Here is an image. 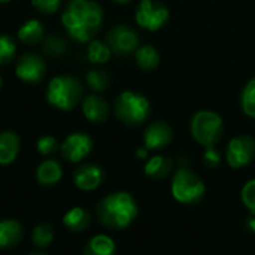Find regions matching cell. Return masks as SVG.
<instances>
[{"label":"cell","mask_w":255,"mask_h":255,"mask_svg":"<svg viewBox=\"0 0 255 255\" xmlns=\"http://www.w3.org/2000/svg\"><path fill=\"white\" fill-rule=\"evenodd\" d=\"M75 185L84 191H93L103 182V170L97 164L87 163L79 166L73 173Z\"/></svg>","instance_id":"4fadbf2b"},{"label":"cell","mask_w":255,"mask_h":255,"mask_svg":"<svg viewBox=\"0 0 255 255\" xmlns=\"http://www.w3.org/2000/svg\"><path fill=\"white\" fill-rule=\"evenodd\" d=\"M46 72L45 61L37 54H24L18 58L15 66L16 76L27 84H39Z\"/></svg>","instance_id":"30bf717a"},{"label":"cell","mask_w":255,"mask_h":255,"mask_svg":"<svg viewBox=\"0 0 255 255\" xmlns=\"http://www.w3.org/2000/svg\"><path fill=\"white\" fill-rule=\"evenodd\" d=\"M67 34L76 42H88L99 31L103 12L93 0H70L61 16Z\"/></svg>","instance_id":"6da1fadb"},{"label":"cell","mask_w":255,"mask_h":255,"mask_svg":"<svg viewBox=\"0 0 255 255\" xmlns=\"http://www.w3.org/2000/svg\"><path fill=\"white\" fill-rule=\"evenodd\" d=\"M255 158V139L248 134L233 137L226 151V160L230 167L242 169L253 163Z\"/></svg>","instance_id":"ba28073f"},{"label":"cell","mask_w":255,"mask_h":255,"mask_svg":"<svg viewBox=\"0 0 255 255\" xmlns=\"http://www.w3.org/2000/svg\"><path fill=\"white\" fill-rule=\"evenodd\" d=\"M15 52H16L15 42L6 34H0V66L9 64L13 60Z\"/></svg>","instance_id":"83f0119b"},{"label":"cell","mask_w":255,"mask_h":255,"mask_svg":"<svg viewBox=\"0 0 255 255\" xmlns=\"http://www.w3.org/2000/svg\"><path fill=\"white\" fill-rule=\"evenodd\" d=\"M82 112L91 123H103L109 117V105L100 96H87L82 103Z\"/></svg>","instance_id":"5bb4252c"},{"label":"cell","mask_w":255,"mask_h":255,"mask_svg":"<svg viewBox=\"0 0 255 255\" xmlns=\"http://www.w3.org/2000/svg\"><path fill=\"white\" fill-rule=\"evenodd\" d=\"M61 0H31V6L43 15H52L60 7Z\"/></svg>","instance_id":"f546056e"},{"label":"cell","mask_w":255,"mask_h":255,"mask_svg":"<svg viewBox=\"0 0 255 255\" xmlns=\"http://www.w3.org/2000/svg\"><path fill=\"white\" fill-rule=\"evenodd\" d=\"M203 163L209 169H217L221 164V154L215 149V146H208L203 152Z\"/></svg>","instance_id":"1f68e13d"},{"label":"cell","mask_w":255,"mask_h":255,"mask_svg":"<svg viewBox=\"0 0 255 255\" xmlns=\"http://www.w3.org/2000/svg\"><path fill=\"white\" fill-rule=\"evenodd\" d=\"M245 229L251 235H255V214H251L250 217H247V220H245Z\"/></svg>","instance_id":"d6a6232c"},{"label":"cell","mask_w":255,"mask_h":255,"mask_svg":"<svg viewBox=\"0 0 255 255\" xmlns=\"http://www.w3.org/2000/svg\"><path fill=\"white\" fill-rule=\"evenodd\" d=\"M30 255H45V254H42V253H33V254H30Z\"/></svg>","instance_id":"8d00e7d4"},{"label":"cell","mask_w":255,"mask_h":255,"mask_svg":"<svg viewBox=\"0 0 255 255\" xmlns=\"http://www.w3.org/2000/svg\"><path fill=\"white\" fill-rule=\"evenodd\" d=\"M111 54H112L111 48L100 40H91L88 45L87 57L91 63H97V64L108 63L111 58Z\"/></svg>","instance_id":"cb8c5ba5"},{"label":"cell","mask_w":255,"mask_h":255,"mask_svg":"<svg viewBox=\"0 0 255 255\" xmlns=\"http://www.w3.org/2000/svg\"><path fill=\"white\" fill-rule=\"evenodd\" d=\"M45 37V27L39 19H28L18 28V39L25 45H33Z\"/></svg>","instance_id":"44dd1931"},{"label":"cell","mask_w":255,"mask_h":255,"mask_svg":"<svg viewBox=\"0 0 255 255\" xmlns=\"http://www.w3.org/2000/svg\"><path fill=\"white\" fill-rule=\"evenodd\" d=\"M58 149V142L55 137L52 136H42L39 140H37V151L42 154V155H51V154H55Z\"/></svg>","instance_id":"4dcf8cb0"},{"label":"cell","mask_w":255,"mask_h":255,"mask_svg":"<svg viewBox=\"0 0 255 255\" xmlns=\"http://www.w3.org/2000/svg\"><path fill=\"white\" fill-rule=\"evenodd\" d=\"M173 139L172 127L164 121L151 123L143 131V145L148 151L166 148Z\"/></svg>","instance_id":"7c38bea8"},{"label":"cell","mask_w":255,"mask_h":255,"mask_svg":"<svg viewBox=\"0 0 255 255\" xmlns=\"http://www.w3.org/2000/svg\"><path fill=\"white\" fill-rule=\"evenodd\" d=\"M241 106L245 115L255 118V78L248 81V84L245 85L241 97Z\"/></svg>","instance_id":"4316f807"},{"label":"cell","mask_w":255,"mask_h":255,"mask_svg":"<svg viewBox=\"0 0 255 255\" xmlns=\"http://www.w3.org/2000/svg\"><path fill=\"white\" fill-rule=\"evenodd\" d=\"M136 63L142 70H152L160 64V54L152 45H145L136 49Z\"/></svg>","instance_id":"7402d4cb"},{"label":"cell","mask_w":255,"mask_h":255,"mask_svg":"<svg viewBox=\"0 0 255 255\" xmlns=\"http://www.w3.org/2000/svg\"><path fill=\"white\" fill-rule=\"evenodd\" d=\"M82 84L76 78L55 76L48 85L46 100L60 111H72L82 99Z\"/></svg>","instance_id":"3957f363"},{"label":"cell","mask_w":255,"mask_h":255,"mask_svg":"<svg viewBox=\"0 0 255 255\" xmlns=\"http://www.w3.org/2000/svg\"><path fill=\"white\" fill-rule=\"evenodd\" d=\"M172 196L182 205H193L202 200L206 187L197 173L188 167H179L172 178Z\"/></svg>","instance_id":"8992f818"},{"label":"cell","mask_w":255,"mask_h":255,"mask_svg":"<svg viewBox=\"0 0 255 255\" xmlns=\"http://www.w3.org/2000/svg\"><path fill=\"white\" fill-rule=\"evenodd\" d=\"M33 244L37 248H46L52 244L54 241V230L51 227L49 223H40L33 229V235H31Z\"/></svg>","instance_id":"d4e9b609"},{"label":"cell","mask_w":255,"mask_h":255,"mask_svg":"<svg viewBox=\"0 0 255 255\" xmlns=\"http://www.w3.org/2000/svg\"><path fill=\"white\" fill-rule=\"evenodd\" d=\"M85 81L88 84V87L94 91H105L109 84H111V76L108 72L100 70V69H94L90 70L85 76Z\"/></svg>","instance_id":"484cf974"},{"label":"cell","mask_w":255,"mask_h":255,"mask_svg":"<svg viewBox=\"0 0 255 255\" xmlns=\"http://www.w3.org/2000/svg\"><path fill=\"white\" fill-rule=\"evenodd\" d=\"M19 152V137L13 131L0 133V164H10Z\"/></svg>","instance_id":"2e32d148"},{"label":"cell","mask_w":255,"mask_h":255,"mask_svg":"<svg viewBox=\"0 0 255 255\" xmlns=\"http://www.w3.org/2000/svg\"><path fill=\"white\" fill-rule=\"evenodd\" d=\"M93 148V140L88 134L72 133L61 143V155L70 163H79L84 160Z\"/></svg>","instance_id":"8fae6325"},{"label":"cell","mask_w":255,"mask_h":255,"mask_svg":"<svg viewBox=\"0 0 255 255\" xmlns=\"http://www.w3.org/2000/svg\"><path fill=\"white\" fill-rule=\"evenodd\" d=\"M136 155H137V158H146L148 157V149L145 146L139 148V149H136Z\"/></svg>","instance_id":"836d02e7"},{"label":"cell","mask_w":255,"mask_h":255,"mask_svg":"<svg viewBox=\"0 0 255 255\" xmlns=\"http://www.w3.org/2000/svg\"><path fill=\"white\" fill-rule=\"evenodd\" d=\"M136 22L149 31L160 30L169 19V10L164 4L155 0H140L136 9Z\"/></svg>","instance_id":"52a82bcc"},{"label":"cell","mask_w":255,"mask_h":255,"mask_svg":"<svg viewBox=\"0 0 255 255\" xmlns=\"http://www.w3.org/2000/svg\"><path fill=\"white\" fill-rule=\"evenodd\" d=\"M223 118L212 111H199L193 115L190 131L193 139L202 146H215L223 137Z\"/></svg>","instance_id":"5b68a950"},{"label":"cell","mask_w":255,"mask_h":255,"mask_svg":"<svg viewBox=\"0 0 255 255\" xmlns=\"http://www.w3.org/2000/svg\"><path fill=\"white\" fill-rule=\"evenodd\" d=\"M63 176V170L58 161L55 160H45L39 164L37 170H36V178L39 181V184L49 187L57 184Z\"/></svg>","instance_id":"d6986e66"},{"label":"cell","mask_w":255,"mask_h":255,"mask_svg":"<svg viewBox=\"0 0 255 255\" xmlns=\"http://www.w3.org/2000/svg\"><path fill=\"white\" fill-rule=\"evenodd\" d=\"M242 203L251 214H255V178L250 179L241 191Z\"/></svg>","instance_id":"f1b7e54d"},{"label":"cell","mask_w":255,"mask_h":255,"mask_svg":"<svg viewBox=\"0 0 255 255\" xmlns=\"http://www.w3.org/2000/svg\"><path fill=\"white\" fill-rule=\"evenodd\" d=\"M24 229L16 220H3L0 221V248L7 250L13 248L22 239Z\"/></svg>","instance_id":"9a60e30c"},{"label":"cell","mask_w":255,"mask_h":255,"mask_svg":"<svg viewBox=\"0 0 255 255\" xmlns=\"http://www.w3.org/2000/svg\"><path fill=\"white\" fill-rule=\"evenodd\" d=\"M143 170H145V175L148 178H152V179H164V178H167L172 173V170H173V161L170 158L164 157V155H154V157H151L146 161Z\"/></svg>","instance_id":"e0dca14e"},{"label":"cell","mask_w":255,"mask_h":255,"mask_svg":"<svg viewBox=\"0 0 255 255\" xmlns=\"http://www.w3.org/2000/svg\"><path fill=\"white\" fill-rule=\"evenodd\" d=\"M96 214L103 226L121 230L128 227L137 217V205L130 193L117 191L99 202Z\"/></svg>","instance_id":"7a4b0ae2"},{"label":"cell","mask_w":255,"mask_h":255,"mask_svg":"<svg viewBox=\"0 0 255 255\" xmlns=\"http://www.w3.org/2000/svg\"><path fill=\"white\" fill-rule=\"evenodd\" d=\"M115 250L117 247L112 238L106 235H97L87 242L82 255H114Z\"/></svg>","instance_id":"ffe728a7"},{"label":"cell","mask_w":255,"mask_h":255,"mask_svg":"<svg viewBox=\"0 0 255 255\" xmlns=\"http://www.w3.org/2000/svg\"><path fill=\"white\" fill-rule=\"evenodd\" d=\"M10 0H0V3H9Z\"/></svg>","instance_id":"d590c367"},{"label":"cell","mask_w":255,"mask_h":255,"mask_svg":"<svg viewBox=\"0 0 255 255\" xmlns=\"http://www.w3.org/2000/svg\"><path fill=\"white\" fill-rule=\"evenodd\" d=\"M108 46L117 55H128L139 46V34L124 24H118L108 31Z\"/></svg>","instance_id":"9c48e42d"},{"label":"cell","mask_w":255,"mask_h":255,"mask_svg":"<svg viewBox=\"0 0 255 255\" xmlns=\"http://www.w3.org/2000/svg\"><path fill=\"white\" fill-rule=\"evenodd\" d=\"M42 52L52 58H60L67 52V43L57 34H49L42 39Z\"/></svg>","instance_id":"603a6c76"},{"label":"cell","mask_w":255,"mask_h":255,"mask_svg":"<svg viewBox=\"0 0 255 255\" xmlns=\"http://www.w3.org/2000/svg\"><path fill=\"white\" fill-rule=\"evenodd\" d=\"M63 223H64V226H66L67 230H70V232H73V233H81V232H84V230L90 226V223H91V215H90V212L85 211L84 208L76 206V208L69 209V211L64 214Z\"/></svg>","instance_id":"ac0fdd59"},{"label":"cell","mask_w":255,"mask_h":255,"mask_svg":"<svg viewBox=\"0 0 255 255\" xmlns=\"http://www.w3.org/2000/svg\"><path fill=\"white\" fill-rule=\"evenodd\" d=\"M1 84H3V81H1V76H0V88H1Z\"/></svg>","instance_id":"74e56055"},{"label":"cell","mask_w":255,"mask_h":255,"mask_svg":"<svg viewBox=\"0 0 255 255\" xmlns=\"http://www.w3.org/2000/svg\"><path fill=\"white\" fill-rule=\"evenodd\" d=\"M115 3H118V4H126V3H130L131 0H114Z\"/></svg>","instance_id":"e575fe53"},{"label":"cell","mask_w":255,"mask_h":255,"mask_svg":"<svg viewBox=\"0 0 255 255\" xmlns=\"http://www.w3.org/2000/svg\"><path fill=\"white\" fill-rule=\"evenodd\" d=\"M149 109L151 108L148 99L134 91L121 93L114 105L117 118L128 127H136L142 124L148 118Z\"/></svg>","instance_id":"277c9868"}]
</instances>
